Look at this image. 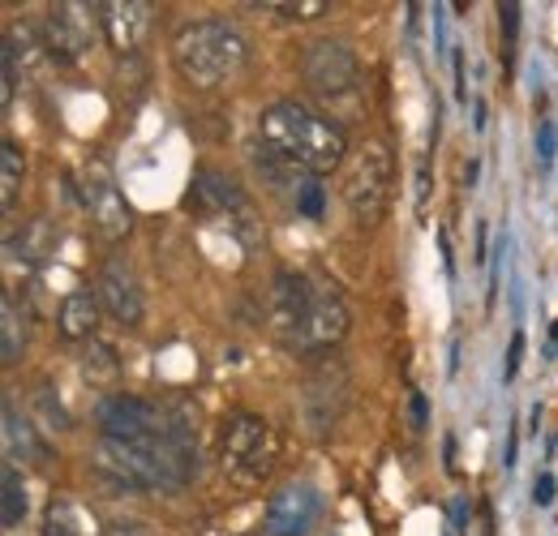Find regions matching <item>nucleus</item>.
Wrapping results in <instances>:
<instances>
[{"label": "nucleus", "mask_w": 558, "mask_h": 536, "mask_svg": "<svg viewBox=\"0 0 558 536\" xmlns=\"http://www.w3.org/2000/svg\"><path fill=\"white\" fill-rule=\"evenodd\" d=\"M391 181H396V163L391 150L383 142H365L356 146L340 172V194L349 202L352 219L361 223H378L391 206Z\"/></svg>", "instance_id": "5"}, {"label": "nucleus", "mask_w": 558, "mask_h": 536, "mask_svg": "<svg viewBox=\"0 0 558 536\" xmlns=\"http://www.w3.org/2000/svg\"><path fill=\"white\" fill-rule=\"evenodd\" d=\"M279 464V438L271 421L236 412L219 434V468L236 489H258Z\"/></svg>", "instance_id": "4"}, {"label": "nucleus", "mask_w": 558, "mask_h": 536, "mask_svg": "<svg viewBox=\"0 0 558 536\" xmlns=\"http://www.w3.org/2000/svg\"><path fill=\"white\" fill-rule=\"evenodd\" d=\"M99 22L117 52H138V44L150 31V4L146 0H108V4H99Z\"/></svg>", "instance_id": "13"}, {"label": "nucleus", "mask_w": 558, "mask_h": 536, "mask_svg": "<svg viewBox=\"0 0 558 536\" xmlns=\"http://www.w3.org/2000/svg\"><path fill=\"white\" fill-rule=\"evenodd\" d=\"M95 322H99V305L90 292H70L65 305H61V336L77 339V343H90L95 339Z\"/></svg>", "instance_id": "18"}, {"label": "nucleus", "mask_w": 558, "mask_h": 536, "mask_svg": "<svg viewBox=\"0 0 558 536\" xmlns=\"http://www.w3.org/2000/svg\"><path fill=\"white\" fill-rule=\"evenodd\" d=\"M429 425V407H425V395H413V429H425Z\"/></svg>", "instance_id": "28"}, {"label": "nucleus", "mask_w": 558, "mask_h": 536, "mask_svg": "<svg viewBox=\"0 0 558 536\" xmlns=\"http://www.w3.org/2000/svg\"><path fill=\"white\" fill-rule=\"evenodd\" d=\"M4 455L13 464H31V468H48V447L39 442L35 425L26 416H17L13 403H4Z\"/></svg>", "instance_id": "15"}, {"label": "nucleus", "mask_w": 558, "mask_h": 536, "mask_svg": "<svg viewBox=\"0 0 558 536\" xmlns=\"http://www.w3.org/2000/svg\"><path fill=\"white\" fill-rule=\"evenodd\" d=\"M77 198L86 206L90 223L99 228V236L121 241V236L134 228L130 202L117 190V181H112V172H108L104 159H86V163H82V172H77Z\"/></svg>", "instance_id": "7"}, {"label": "nucleus", "mask_w": 558, "mask_h": 536, "mask_svg": "<svg viewBox=\"0 0 558 536\" xmlns=\"http://www.w3.org/2000/svg\"><path fill=\"white\" fill-rule=\"evenodd\" d=\"M349 305L344 296L323 283V279H310V292H305V309H301V327L292 339V352H323V348H336L340 339L349 336Z\"/></svg>", "instance_id": "6"}, {"label": "nucleus", "mask_w": 558, "mask_h": 536, "mask_svg": "<svg viewBox=\"0 0 558 536\" xmlns=\"http://www.w3.org/2000/svg\"><path fill=\"white\" fill-rule=\"evenodd\" d=\"M301 69H305V82L327 95V99H340V95H352L361 86V65H356V52L340 39H314L301 57Z\"/></svg>", "instance_id": "9"}, {"label": "nucleus", "mask_w": 558, "mask_h": 536, "mask_svg": "<svg viewBox=\"0 0 558 536\" xmlns=\"http://www.w3.org/2000/svg\"><path fill=\"white\" fill-rule=\"evenodd\" d=\"M318 511H323L318 489L292 480L279 494H271L267 515H263V528H267V536H310V528L318 524Z\"/></svg>", "instance_id": "11"}, {"label": "nucleus", "mask_w": 558, "mask_h": 536, "mask_svg": "<svg viewBox=\"0 0 558 536\" xmlns=\"http://www.w3.org/2000/svg\"><path fill=\"white\" fill-rule=\"evenodd\" d=\"M271 9H276V13H283V17H318V13L327 9V4H323V0H301V4H288V0H276Z\"/></svg>", "instance_id": "24"}, {"label": "nucleus", "mask_w": 558, "mask_h": 536, "mask_svg": "<svg viewBox=\"0 0 558 536\" xmlns=\"http://www.w3.org/2000/svg\"><path fill=\"white\" fill-rule=\"evenodd\" d=\"M533 502H537V507H550V502H555V476H537V485H533Z\"/></svg>", "instance_id": "27"}, {"label": "nucleus", "mask_w": 558, "mask_h": 536, "mask_svg": "<svg viewBox=\"0 0 558 536\" xmlns=\"http://www.w3.org/2000/svg\"><path fill=\"white\" fill-rule=\"evenodd\" d=\"M172 61H177L185 82H194V86H219V82H232L245 69L250 44H245V35L232 22L210 17V22H194V26H185L177 35Z\"/></svg>", "instance_id": "3"}, {"label": "nucleus", "mask_w": 558, "mask_h": 536, "mask_svg": "<svg viewBox=\"0 0 558 536\" xmlns=\"http://www.w3.org/2000/svg\"><path fill=\"white\" fill-rule=\"evenodd\" d=\"M104 22H99V4H52L48 9V22H44V39H48V52L61 57V61H77L95 48Z\"/></svg>", "instance_id": "8"}, {"label": "nucleus", "mask_w": 558, "mask_h": 536, "mask_svg": "<svg viewBox=\"0 0 558 536\" xmlns=\"http://www.w3.org/2000/svg\"><path fill=\"white\" fill-rule=\"evenodd\" d=\"M95 292H99V301H104V309L121 322V327H142V318H146V301H142V288H138V275L134 267L125 263V258H108L104 270H99V279H95Z\"/></svg>", "instance_id": "12"}, {"label": "nucleus", "mask_w": 558, "mask_h": 536, "mask_svg": "<svg viewBox=\"0 0 558 536\" xmlns=\"http://www.w3.org/2000/svg\"><path fill=\"white\" fill-rule=\"evenodd\" d=\"M305 292H310V279H305V275H296V270H279L276 283H271V305H267V314H271V331H276L288 348H292L296 327H301Z\"/></svg>", "instance_id": "14"}, {"label": "nucleus", "mask_w": 558, "mask_h": 536, "mask_svg": "<svg viewBox=\"0 0 558 536\" xmlns=\"http://www.w3.org/2000/svg\"><path fill=\"white\" fill-rule=\"evenodd\" d=\"M258 137H263L267 155H276L279 163L310 172V176H327V172L349 163L344 130L331 125L327 117L301 108V103H271L258 117Z\"/></svg>", "instance_id": "1"}, {"label": "nucleus", "mask_w": 558, "mask_h": 536, "mask_svg": "<svg viewBox=\"0 0 558 536\" xmlns=\"http://www.w3.org/2000/svg\"><path fill=\"white\" fill-rule=\"evenodd\" d=\"M241 185L228 176V172H215V168H203V172H194V190H190V206H198V210H236L241 206Z\"/></svg>", "instance_id": "16"}, {"label": "nucleus", "mask_w": 558, "mask_h": 536, "mask_svg": "<svg viewBox=\"0 0 558 536\" xmlns=\"http://www.w3.org/2000/svg\"><path fill=\"white\" fill-rule=\"evenodd\" d=\"M82 369H86L90 382H112L121 374V361H117V352L104 339H90L86 343V356H82Z\"/></svg>", "instance_id": "21"}, {"label": "nucleus", "mask_w": 558, "mask_h": 536, "mask_svg": "<svg viewBox=\"0 0 558 536\" xmlns=\"http://www.w3.org/2000/svg\"><path fill=\"white\" fill-rule=\"evenodd\" d=\"M44 536H104V528L82 502L52 498L48 511H44Z\"/></svg>", "instance_id": "17"}, {"label": "nucleus", "mask_w": 558, "mask_h": 536, "mask_svg": "<svg viewBox=\"0 0 558 536\" xmlns=\"http://www.w3.org/2000/svg\"><path fill=\"white\" fill-rule=\"evenodd\" d=\"M22 176H26L22 155H17V146H13V142H4V146H0V202H4V210L17 202Z\"/></svg>", "instance_id": "22"}, {"label": "nucleus", "mask_w": 558, "mask_h": 536, "mask_svg": "<svg viewBox=\"0 0 558 536\" xmlns=\"http://www.w3.org/2000/svg\"><path fill=\"white\" fill-rule=\"evenodd\" d=\"M4 511H0V520H4V528L13 533V528H22V520H26V507H31V498H26V480H22V472L13 468V464H4Z\"/></svg>", "instance_id": "20"}, {"label": "nucleus", "mask_w": 558, "mask_h": 536, "mask_svg": "<svg viewBox=\"0 0 558 536\" xmlns=\"http://www.w3.org/2000/svg\"><path fill=\"white\" fill-rule=\"evenodd\" d=\"M498 22L507 31V44H515V31H520V4H502L498 9Z\"/></svg>", "instance_id": "26"}, {"label": "nucleus", "mask_w": 558, "mask_h": 536, "mask_svg": "<svg viewBox=\"0 0 558 536\" xmlns=\"http://www.w3.org/2000/svg\"><path fill=\"white\" fill-rule=\"evenodd\" d=\"M555 339H558V322H555Z\"/></svg>", "instance_id": "29"}, {"label": "nucleus", "mask_w": 558, "mask_h": 536, "mask_svg": "<svg viewBox=\"0 0 558 536\" xmlns=\"http://www.w3.org/2000/svg\"><path fill=\"white\" fill-rule=\"evenodd\" d=\"M520 365H524V336L515 331V336H511V348H507V365H502V374H507V378H515V374H520Z\"/></svg>", "instance_id": "25"}, {"label": "nucleus", "mask_w": 558, "mask_h": 536, "mask_svg": "<svg viewBox=\"0 0 558 536\" xmlns=\"http://www.w3.org/2000/svg\"><path fill=\"white\" fill-rule=\"evenodd\" d=\"M349 400V374L340 361H323L310 378H305V391H301V421L314 438H323L327 429H336L340 421V407Z\"/></svg>", "instance_id": "10"}, {"label": "nucleus", "mask_w": 558, "mask_h": 536, "mask_svg": "<svg viewBox=\"0 0 558 536\" xmlns=\"http://www.w3.org/2000/svg\"><path fill=\"white\" fill-rule=\"evenodd\" d=\"M22 352H26V327H22V314H17L13 296L4 292L0 296V361L13 365V361H22Z\"/></svg>", "instance_id": "19"}, {"label": "nucleus", "mask_w": 558, "mask_h": 536, "mask_svg": "<svg viewBox=\"0 0 558 536\" xmlns=\"http://www.w3.org/2000/svg\"><path fill=\"white\" fill-rule=\"evenodd\" d=\"M95 468L125 489H181L198 476V442L177 438H99Z\"/></svg>", "instance_id": "2"}, {"label": "nucleus", "mask_w": 558, "mask_h": 536, "mask_svg": "<svg viewBox=\"0 0 558 536\" xmlns=\"http://www.w3.org/2000/svg\"><path fill=\"white\" fill-rule=\"evenodd\" d=\"M555 155H558L555 121H542V125H537V168H542V172H550V168H555Z\"/></svg>", "instance_id": "23"}]
</instances>
